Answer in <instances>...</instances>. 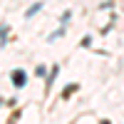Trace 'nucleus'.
I'll return each instance as SVG.
<instances>
[{"mask_svg":"<svg viewBox=\"0 0 124 124\" xmlns=\"http://www.w3.org/2000/svg\"><path fill=\"white\" fill-rule=\"evenodd\" d=\"M72 89H75V85H67V87H65V97H70V94H72Z\"/></svg>","mask_w":124,"mask_h":124,"instance_id":"obj_4","label":"nucleus"},{"mask_svg":"<svg viewBox=\"0 0 124 124\" xmlns=\"http://www.w3.org/2000/svg\"><path fill=\"white\" fill-rule=\"evenodd\" d=\"M25 82H27V75H25L23 70H15V72H13V85H15L17 89H23Z\"/></svg>","mask_w":124,"mask_h":124,"instance_id":"obj_1","label":"nucleus"},{"mask_svg":"<svg viewBox=\"0 0 124 124\" xmlns=\"http://www.w3.org/2000/svg\"><path fill=\"white\" fill-rule=\"evenodd\" d=\"M37 10H42V3H35V5H30V8H27V13H25V17H32V15L37 13Z\"/></svg>","mask_w":124,"mask_h":124,"instance_id":"obj_2","label":"nucleus"},{"mask_svg":"<svg viewBox=\"0 0 124 124\" xmlns=\"http://www.w3.org/2000/svg\"><path fill=\"white\" fill-rule=\"evenodd\" d=\"M102 124H109V122H107V119H102Z\"/></svg>","mask_w":124,"mask_h":124,"instance_id":"obj_6","label":"nucleus"},{"mask_svg":"<svg viewBox=\"0 0 124 124\" xmlns=\"http://www.w3.org/2000/svg\"><path fill=\"white\" fill-rule=\"evenodd\" d=\"M55 72H60V67H52V72H50V77H47V85H52V79H55Z\"/></svg>","mask_w":124,"mask_h":124,"instance_id":"obj_3","label":"nucleus"},{"mask_svg":"<svg viewBox=\"0 0 124 124\" xmlns=\"http://www.w3.org/2000/svg\"><path fill=\"white\" fill-rule=\"evenodd\" d=\"M5 35H8V27L3 25V27H0V40H5Z\"/></svg>","mask_w":124,"mask_h":124,"instance_id":"obj_5","label":"nucleus"}]
</instances>
